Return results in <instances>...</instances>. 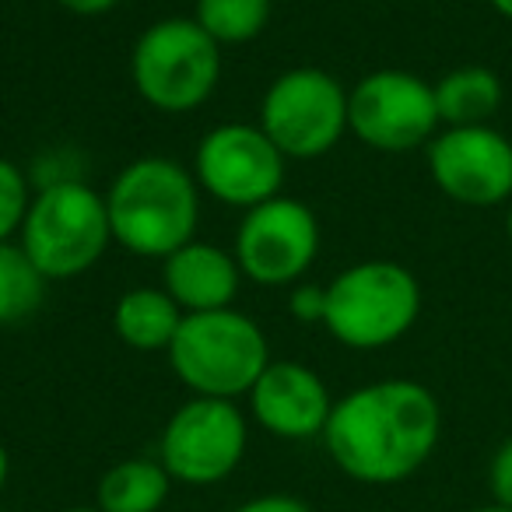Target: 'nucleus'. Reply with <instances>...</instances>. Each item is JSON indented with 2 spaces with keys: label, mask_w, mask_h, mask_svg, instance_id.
Here are the masks:
<instances>
[{
  "label": "nucleus",
  "mask_w": 512,
  "mask_h": 512,
  "mask_svg": "<svg viewBox=\"0 0 512 512\" xmlns=\"http://www.w3.org/2000/svg\"><path fill=\"white\" fill-rule=\"evenodd\" d=\"M242 271L235 253L207 239H190L162 260V288L183 313H214L239 299Z\"/></svg>",
  "instance_id": "nucleus-14"
},
{
  "label": "nucleus",
  "mask_w": 512,
  "mask_h": 512,
  "mask_svg": "<svg viewBox=\"0 0 512 512\" xmlns=\"http://www.w3.org/2000/svg\"><path fill=\"white\" fill-rule=\"evenodd\" d=\"M232 253L242 278L253 285L295 288L320 256V221L309 204L278 193L242 211Z\"/></svg>",
  "instance_id": "nucleus-9"
},
{
  "label": "nucleus",
  "mask_w": 512,
  "mask_h": 512,
  "mask_svg": "<svg viewBox=\"0 0 512 512\" xmlns=\"http://www.w3.org/2000/svg\"><path fill=\"white\" fill-rule=\"evenodd\" d=\"M488 491H491V502L512 509V435L495 449V456H491Z\"/></svg>",
  "instance_id": "nucleus-21"
},
{
  "label": "nucleus",
  "mask_w": 512,
  "mask_h": 512,
  "mask_svg": "<svg viewBox=\"0 0 512 512\" xmlns=\"http://www.w3.org/2000/svg\"><path fill=\"white\" fill-rule=\"evenodd\" d=\"M442 439V407L418 379H376L334 400L323 449L344 477L390 488L414 477Z\"/></svg>",
  "instance_id": "nucleus-1"
},
{
  "label": "nucleus",
  "mask_w": 512,
  "mask_h": 512,
  "mask_svg": "<svg viewBox=\"0 0 512 512\" xmlns=\"http://www.w3.org/2000/svg\"><path fill=\"white\" fill-rule=\"evenodd\" d=\"M46 285L22 242H0V327H15L39 313L46 299Z\"/></svg>",
  "instance_id": "nucleus-18"
},
{
  "label": "nucleus",
  "mask_w": 512,
  "mask_h": 512,
  "mask_svg": "<svg viewBox=\"0 0 512 512\" xmlns=\"http://www.w3.org/2000/svg\"><path fill=\"white\" fill-rule=\"evenodd\" d=\"M11 477V456H8V446L0 442V491H4V484H8Z\"/></svg>",
  "instance_id": "nucleus-25"
},
{
  "label": "nucleus",
  "mask_w": 512,
  "mask_h": 512,
  "mask_svg": "<svg viewBox=\"0 0 512 512\" xmlns=\"http://www.w3.org/2000/svg\"><path fill=\"white\" fill-rule=\"evenodd\" d=\"M488 4L498 11V15H502V18H509V22H512V0H488Z\"/></svg>",
  "instance_id": "nucleus-26"
},
{
  "label": "nucleus",
  "mask_w": 512,
  "mask_h": 512,
  "mask_svg": "<svg viewBox=\"0 0 512 512\" xmlns=\"http://www.w3.org/2000/svg\"><path fill=\"white\" fill-rule=\"evenodd\" d=\"M106 207L113 242L144 260H165L197 239L200 186L193 169L176 158L144 155L123 165L106 193Z\"/></svg>",
  "instance_id": "nucleus-2"
},
{
  "label": "nucleus",
  "mask_w": 512,
  "mask_h": 512,
  "mask_svg": "<svg viewBox=\"0 0 512 512\" xmlns=\"http://www.w3.org/2000/svg\"><path fill=\"white\" fill-rule=\"evenodd\" d=\"M432 88L442 127H488L505 99L498 74L477 64L442 74Z\"/></svg>",
  "instance_id": "nucleus-17"
},
{
  "label": "nucleus",
  "mask_w": 512,
  "mask_h": 512,
  "mask_svg": "<svg viewBox=\"0 0 512 512\" xmlns=\"http://www.w3.org/2000/svg\"><path fill=\"white\" fill-rule=\"evenodd\" d=\"M249 449V421L235 400L190 397L172 411L158 439V460L186 488H211L239 470Z\"/></svg>",
  "instance_id": "nucleus-8"
},
{
  "label": "nucleus",
  "mask_w": 512,
  "mask_h": 512,
  "mask_svg": "<svg viewBox=\"0 0 512 512\" xmlns=\"http://www.w3.org/2000/svg\"><path fill=\"white\" fill-rule=\"evenodd\" d=\"M22 249L46 281H71L88 274L113 246L106 193L85 179H50L32 193L22 225Z\"/></svg>",
  "instance_id": "nucleus-4"
},
{
  "label": "nucleus",
  "mask_w": 512,
  "mask_h": 512,
  "mask_svg": "<svg viewBox=\"0 0 512 512\" xmlns=\"http://www.w3.org/2000/svg\"><path fill=\"white\" fill-rule=\"evenodd\" d=\"M435 88L411 71H372L348 92V130L365 148L400 155L439 134Z\"/></svg>",
  "instance_id": "nucleus-11"
},
{
  "label": "nucleus",
  "mask_w": 512,
  "mask_h": 512,
  "mask_svg": "<svg viewBox=\"0 0 512 512\" xmlns=\"http://www.w3.org/2000/svg\"><path fill=\"white\" fill-rule=\"evenodd\" d=\"M165 355L190 397L239 400L271 365V344L253 316L228 306L186 313Z\"/></svg>",
  "instance_id": "nucleus-3"
},
{
  "label": "nucleus",
  "mask_w": 512,
  "mask_h": 512,
  "mask_svg": "<svg viewBox=\"0 0 512 512\" xmlns=\"http://www.w3.org/2000/svg\"><path fill=\"white\" fill-rule=\"evenodd\" d=\"M57 4L64 11H71V15L95 18V15H106V11H113L120 0H57Z\"/></svg>",
  "instance_id": "nucleus-24"
},
{
  "label": "nucleus",
  "mask_w": 512,
  "mask_h": 512,
  "mask_svg": "<svg viewBox=\"0 0 512 512\" xmlns=\"http://www.w3.org/2000/svg\"><path fill=\"white\" fill-rule=\"evenodd\" d=\"M64 512H102L99 505H74V509H64Z\"/></svg>",
  "instance_id": "nucleus-28"
},
{
  "label": "nucleus",
  "mask_w": 512,
  "mask_h": 512,
  "mask_svg": "<svg viewBox=\"0 0 512 512\" xmlns=\"http://www.w3.org/2000/svg\"><path fill=\"white\" fill-rule=\"evenodd\" d=\"M334 411L330 386L316 369L292 358H278L264 369L249 390V414L267 435L285 442L323 439V428Z\"/></svg>",
  "instance_id": "nucleus-13"
},
{
  "label": "nucleus",
  "mask_w": 512,
  "mask_h": 512,
  "mask_svg": "<svg viewBox=\"0 0 512 512\" xmlns=\"http://www.w3.org/2000/svg\"><path fill=\"white\" fill-rule=\"evenodd\" d=\"M274 0H197L193 22L218 46H242L264 36L271 25Z\"/></svg>",
  "instance_id": "nucleus-19"
},
{
  "label": "nucleus",
  "mask_w": 512,
  "mask_h": 512,
  "mask_svg": "<svg viewBox=\"0 0 512 512\" xmlns=\"http://www.w3.org/2000/svg\"><path fill=\"white\" fill-rule=\"evenodd\" d=\"M285 162L260 123H218L193 151V179L218 204L249 211L281 193Z\"/></svg>",
  "instance_id": "nucleus-10"
},
{
  "label": "nucleus",
  "mask_w": 512,
  "mask_h": 512,
  "mask_svg": "<svg viewBox=\"0 0 512 512\" xmlns=\"http://www.w3.org/2000/svg\"><path fill=\"white\" fill-rule=\"evenodd\" d=\"M421 316V285L397 260H362L327 285L323 327L351 351H379L411 334Z\"/></svg>",
  "instance_id": "nucleus-5"
},
{
  "label": "nucleus",
  "mask_w": 512,
  "mask_h": 512,
  "mask_svg": "<svg viewBox=\"0 0 512 512\" xmlns=\"http://www.w3.org/2000/svg\"><path fill=\"white\" fill-rule=\"evenodd\" d=\"M470 512H512V509H505V505L488 502V505H481V509H470Z\"/></svg>",
  "instance_id": "nucleus-27"
},
{
  "label": "nucleus",
  "mask_w": 512,
  "mask_h": 512,
  "mask_svg": "<svg viewBox=\"0 0 512 512\" xmlns=\"http://www.w3.org/2000/svg\"><path fill=\"white\" fill-rule=\"evenodd\" d=\"M232 512H313V505L302 502L299 495H285V491H271V495L246 498V502L235 505Z\"/></svg>",
  "instance_id": "nucleus-23"
},
{
  "label": "nucleus",
  "mask_w": 512,
  "mask_h": 512,
  "mask_svg": "<svg viewBox=\"0 0 512 512\" xmlns=\"http://www.w3.org/2000/svg\"><path fill=\"white\" fill-rule=\"evenodd\" d=\"M183 316L186 313L172 302V295L162 285L130 288L113 306V330L130 351L151 355V351H169Z\"/></svg>",
  "instance_id": "nucleus-15"
},
{
  "label": "nucleus",
  "mask_w": 512,
  "mask_h": 512,
  "mask_svg": "<svg viewBox=\"0 0 512 512\" xmlns=\"http://www.w3.org/2000/svg\"><path fill=\"white\" fill-rule=\"evenodd\" d=\"M260 130L285 158H323L348 134V88L323 67H292L267 85Z\"/></svg>",
  "instance_id": "nucleus-7"
},
{
  "label": "nucleus",
  "mask_w": 512,
  "mask_h": 512,
  "mask_svg": "<svg viewBox=\"0 0 512 512\" xmlns=\"http://www.w3.org/2000/svg\"><path fill=\"white\" fill-rule=\"evenodd\" d=\"M288 309L299 323H323L327 316V285H313V281H299L292 288Z\"/></svg>",
  "instance_id": "nucleus-22"
},
{
  "label": "nucleus",
  "mask_w": 512,
  "mask_h": 512,
  "mask_svg": "<svg viewBox=\"0 0 512 512\" xmlns=\"http://www.w3.org/2000/svg\"><path fill=\"white\" fill-rule=\"evenodd\" d=\"M428 172L449 200L495 207L512 200V141L495 127H442L428 141Z\"/></svg>",
  "instance_id": "nucleus-12"
},
{
  "label": "nucleus",
  "mask_w": 512,
  "mask_h": 512,
  "mask_svg": "<svg viewBox=\"0 0 512 512\" xmlns=\"http://www.w3.org/2000/svg\"><path fill=\"white\" fill-rule=\"evenodd\" d=\"M32 193L36 190H32L29 172L0 155V242H11V235L22 232Z\"/></svg>",
  "instance_id": "nucleus-20"
},
{
  "label": "nucleus",
  "mask_w": 512,
  "mask_h": 512,
  "mask_svg": "<svg viewBox=\"0 0 512 512\" xmlns=\"http://www.w3.org/2000/svg\"><path fill=\"white\" fill-rule=\"evenodd\" d=\"M172 484L158 456H130L99 477L95 505L102 512H165Z\"/></svg>",
  "instance_id": "nucleus-16"
},
{
  "label": "nucleus",
  "mask_w": 512,
  "mask_h": 512,
  "mask_svg": "<svg viewBox=\"0 0 512 512\" xmlns=\"http://www.w3.org/2000/svg\"><path fill=\"white\" fill-rule=\"evenodd\" d=\"M505 235H509V242H512V204H509V214H505Z\"/></svg>",
  "instance_id": "nucleus-29"
},
{
  "label": "nucleus",
  "mask_w": 512,
  "mask_h": 512,
  "mask_svg": "<svg viewBox=\"0 0 512 512\" xmlns=\"http://www.w3.org/2000/svg\"><path fill=\"white\" fill-rule=\"evenodd\" d=\"M130 81L158 113H193L221 81V46L193 18H158L130 50Z\"/></svg>",
  "instance_id": "nucleus-6"
}]
</instances>
